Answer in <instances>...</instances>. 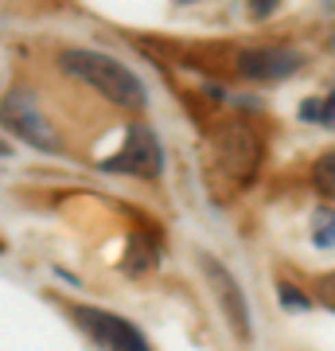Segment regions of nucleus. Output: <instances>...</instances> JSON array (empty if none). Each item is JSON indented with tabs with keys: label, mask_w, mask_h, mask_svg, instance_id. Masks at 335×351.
Instances as JSON below:
<instances>
[{
	"label": "nucleus",
	"mask_w": 335,
	"mask_h": 351,
	"mask_svg": "<svg viewBox=\"0 0 335 351\" xmlns=\"http://www.w3.org/2000/svg\"><path fill=\"white\" fill-rule=\"evenodd\" d=\"M160 254H164L160 230H152V226H137V230L129 234V250H125L121 269H125V274H133V277H140V274H149L152 265L160 262Z\"/></svg>",
	"instance_id": "6e6552de"
},
{
	"label": "nucleus",
	"mask_w": 335,
	"mask_h": 351,
	"mask_svg": "<svg viewBox=\"0 0 335 351\" xmlns=\"http://www.w3.org/2000/svg\"><path fill=\"white\" fill-rule=\"evenodd\" d=\"M238 75L253 78V82H281L293 78L304 66V55L293 47H253V51H238Z\"/></svg>",
	"instance_id": "0eeeda50"
},
{
	"label": "nucleus",
	"mask_w": 335,
	"mask_h": 351,
	"mask_svg": "<svg viewBox=\"0 0 335 351\" xmlns=\"http://www.w3.org/2000/svg\"><path fill=\"white\" fill-rule=\"evenodd\" d=\"M320 125H327V129H335V90L323 98V121Z\"/></svg>",
	"instance_id": "2eb2a0df"
},
{
	"label": "nucleus",
	"mask_w": 335,
	"mask_h": 351,
	"mask_svg": "<svg viewBox=\"0 0 335 351\" xmlns=\"http://www.w3.org/2000/svg\"><path fill=\"white\" fill-rule=\"evenodd\" d=\"M0 125L8 129V133H16L24 145H32L36 152H51V156L62 152V137L51 129L47 117L36 110V90H27V86L4 90V101H0Z\"/></svg>",
	"instance_id": "7ed1b4c3"
},
{
	"label": "nucleus",
	"mask_w": 335,
	"mask_h": 351,
	"mask_svg": "<svg viewBox=\"0 0 335 351\" xmlns=\"http://www.w3.org/2000/svg\"><path fill=\"white\" fill-rule=\"evenodd\" d=\"M179 4H191V0H179Z\"/></svg>",
	"instance_id": "f3484780"
},
{
	"label": "nucleus",
	"mask_w": 335,
	"mask_h": 351,
	"mask_svg": "<svg viewBox=\"0 0 335 351\" xmlns=\"http://www.w3.org/2000/svg\"><path fill=\"white\" fill-rule=\"evenodd\" d=\"M297 113H300V121H304V125H316V121H323V98H304Z\"/></svg>",
	"instance_id": "f8f14e48"
},
{
	"label": "nucleus",
	"mask_w": 335,
	"mask_h": 351,
	"mask_svg": "<svg viewBox=\"0 0 335 351\" xmlns=\"http://www.w3.org/2000/svg\"><path fill=\"white\" fill-rule=\"evenodd\" d=\"M312 188L327 195V199H335V149L323 152L320 160L312 164Z\"/></svg>",
	"instance_id": "1a4fd4ad"
},
{
	"label": "nucleus",
	"mask_w": 335,
	"mask_h": 351,
	"mask_svg": "<svg viewBox=\"0 0 335 351\" xmlns=\"http://www.w3.org/2000/svg\"><path fill=\"white\" fill-rule=\"evenodd\" d=\"M59 66L66 75H75L78 82H86L90 90H98L106 101L121 106V110L140 113L149 106V90L125 63H117L113 55H101V51H86V47H66L59 55Z\"/></svg>",
	"instance_id": "f257e3e1"
},
{
	"label": "nucleus",
	"mask_w": 335,
	"mask_h": 351,
	"mask_svg": "<svg viewBox=\"0 0 335 351\" xmlns=\"http://www.w3.org/2000/svg\"><path fill=\"white\" fill-rule=\"evenodd\" d=\"M71 316H75V324L86 332L101 351H152L145 332L137 324H129L121 316L106 313V308H90V304H66Z\"/></svg>",
	"instance_id": "20e7f679"
},
{
	"label": "nucleus",
	"mask_w": 335,
	"mask_h": 351,
	"mask_svg": "<svg viewBox=\"0 0 335 351\" xmlns=\"http://www.w3.org/2000/svg\"><path fill=\"white\" fill-rule=\"evenodd\" d=\"M211 160L219 164V172L234 184V188H246L253 184L261 172V160H265V141L249 121H223V125L211 129Z\"/></svg>",
	"instance_id": "f03ea898"
},
{
	"label": "nucleus",
	"mask_w": 335,
	"mask_h": 351,
	"mask_svg": "<svg viewBox=\"0 0 335 351\" xmlns=\"http://www.w3.org/2000/svg\"><path fill=\"white\" fill-rule=\"evenodd\" d=\"M199 269H203V277H207L214 301L223 304V316H226V324H230V332H234L242 343H249L253 324H249V304H246L242 285H238V277L230 274V269H226L214 254H207V250H199Z\"/></svg>",
	"instance_id": "39448f33"
},
{
	"label": "nucleus",
	"mask_w": 335,
	"mask_h": 351,
	"mask_svg": "<svg viewBox=\"0 0 335 351\" xmlns=\"http://www.w3.org/2000/svg\"><path fill=\"white\" fill-rule=\"evenodd\" d=\"M312 242L320 250H335V211L332 207H320L316 219H312Z\"/></svg>",
	"instance_id": "9d476101"
},
{
	"label": "nucleus",
	"mask_w": 335,
	"mask_h": 351,
	"mask_svg": "<svg viewBox=\"0 0 335 351\" xmlns=\"http://www.w3.org/2000/svg\"><path fill=\"white\" fill-rule=\"evenodd\" d=\"M106 172H129V176H140V180H156L164 168V152H160V141L145 121H133L129 133H125V145L117 156L101 160Z\"/></svg>",
	"instance_id": "423d86ee"
},
{
	"label": "nucleus",
	"mask_w": 335,
	"mask_h": 351,
	"mask_svg": "<svg viewBox=\"0 0 335 351\" xmlns=\"http://www.w3.org/2000/svg\"><path fill=\"white\" fill-rule=\"evenodd\" d=\"M277 8H281V0H249V16L253 20H269Z\"/></svg>",
	"instance_id": "4468645a"
},
{
	"label": "nucleus",
	"mask_w": 335,
	"mask_h": 351,
	"mask_svg": "<svg viewBox=\"0 0 335 351\" xmlns=\"http://www.w3.org/2000/svg\"><path fill=\"white\" fill-rule=\"evenodd\" d=\"M4 152H8V145H4V141H0V156H4Z\"/></svg>",
	"instance_id": "dca6fc26"
},
{
	"label": "nucleus",
	"mask_w": 335,
	"mask_h": 351,
	"mask_svg": "<svg viewBox=\"0 0 335 351\" xmlns=\"http://www.w3.org/2000/svg\"><path fill=\"white\" fill-rule=\"evenodd\" d=\"M277 301L285 304L288 313H308V308H312V297H308V293H304V289H297L293 281H285V277L277 281Z\"/></svg>",
	"instance_id": "9b49d317"
},
{
	"label": "nucleus",
	"mask_w": 335,
	"mask_h": 351,
	"mask_svg": "<svg viewBox=\"0 0 335 351\" xmlns=\"http://www.w3.org/2000/svg\"><path fill=\"white\" fill-rule=\"evenodd\" d=\"M316 301H323L327 308H335V274L316 277Z\"/></svg>",
	"instance_id": "ddd939ff"
}]
</instances>
